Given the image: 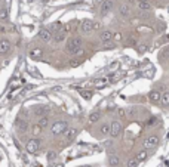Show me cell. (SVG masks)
<instances>
[{
	"label": "cell",
	"mask_w": 169,
	"mask_h": 167,
	"mask_svg": "<svg viewBox=\"0 0 169 167\" xmlns=\"http://www.w3.org/2000/svg\"><path fill=\"white\" fill-rule=\"evenodd\" d=\"M126 114L131 115V117H135V115H136V110H135V108H129V110L126 111Z\"/></svg>",
	"instance_id": "4dcf8cb0"
},
{
	"label": "cell",
	"mask_w": 169,
	"mask_h": 167,
	"mask_svg": "<svg viewBox=\"0 0 169 167\" xmlns=\"http://www.w3.org/2000/svg\"><path fill=\"white\" fill-rule=\"evenodd\" d=\"M147 157H148V152H147V150H141V151H138V152H136L135 158L141 163V161H144V160H147Z\"/></svg>",
	"instance_id": "44dd1931"
},
{
	"label": "cell",
	"mask_w": 169,
	"mask_h": 167,
	"mask_svg": "<svg viewBox=\"0 0 169 167\" xmlns=\"http://www.w3.org/2000/svg\"><path fill=\"white\" fill-rule=\"evenodd\" d=\"M138 9L140 11H150L151 9V5H150L148 0H146V2H138Z\"/></svg>",
	"instance_id": "7402d4cb"
},
{
	"label": "cell",
	"mask_w": 169,
	"mask_h": 167,
	"mask_svg": "<svg viewBox=\"0 0 169 167\" xmlns=\"http://www.w3.org/2000/svg\"><path fill=\"white\" fill-rule=\"evenodd\" d=\"M28 127H30V124H28L27 120L18 121V132H19V133H25V132H28Z\"/></svg>",
	"instance_id": "d6986e66"
},
{
	"label": "cell",
	"mask_w": 169,
	"mask_h": 167,
	"mask_svg": "<svg viewBox=\"0 0 169 167\" xmlns=\"http://www.w3.org/2000/svg\"><path fill=\"white\" fill-rule=\"evenodd\" d=\"M82 55H83V47H79V49L73 53V56H76V58H77V56H82Z\"/></svg>",
	"instance_id": "d6a6232c"
},
{
	"label": "cell",
	"mask_w": 169,
	"mask_h": 167,
	"mask_svg": "<svg viewBox=\"0 0 169 167\" xmlns=\"http://www.w3.org/2000/svg\"><path fill=\"white\" fill-rule=\"evenodd\" d=\"M48 111H49V106L48 105H36L33 108V114L34 115H37V117H45L46 114H48Z\"/></svg>",
	"instance_id": "30bf717a"
},
{
	"label": "cell",
	"mask_w": 169,
	"mask_h": 167,
	"mask_svg": "<svg viewBox=\"0 0 169 167\" xmlns=\"http://www.w3.org/2000/svg\"><path fill=\"white\" fill-rule=\"evenodd\" d=\"M68 129V124L65 121H62V120H56V121L52 123L51 126V135L54 138H58V136H62V135L67 132Z\"/></svg>",
	"instance_id": "6da1fadb"
},
{
	"label": "cell",
	"mask_w": 169,
	"mask_h": 167,
	"mask_svg": "<svg viewBox=\"0 0 169 167\" xmlns=\"http://www.w3.org/2000/svg\"><path fill=\"white\" fill-rule=\"evenodd\" d=\"M100 118H101V112L100 111H94L89 114V123H92V124H94V123H98Z\"/></svg>",
	"instance_id": "ffe728a7"
},
{
	"label": "cell",
	"mask_w": 169,
	"mask_h": 167,
	"mask_svg": "<svg viewBox=\"0 0 169 167\" xmlns=\"http://www.w3.org/2000/svg\"><path fill=\"white\" fill-rule=\"evenodd\" d=\"M98 130H100V136H102V138L110 136V123H102Z\"/></svg>",
	"instance_id": "e0dca14e"
},
{
	"label": "cell",
	"mask_w": 169,
	"mask_h": 167,
	"mask_svg": "<svg viewBox=\"0 0 169 167\" xmlns=\"http://www.w3.org/2000/svg\"><path fill=\"white\" fill-rule=\"evenodd\" d=\"M131 13H132V9H131L129 5H126V3H123V5L119 6V15L123 18H129Z\"/></svg>",
	"instance_id": "7c38bea8"
},
{
	"label": "cell",
	"mask_w": 169,
	"mask_h": 167,
	"mask_svg": "<svg viewBox=\"0 0 169 167\" xmlns=\"http://www.w3.org/2000/svg\"><path fill=\"white\" fill-rule=\"evenodd\" d=\"M65 39V33L64 31H61V33H58V34H54V42L55 43H59V42H62V40Z\"/></svg>",
	"instance_id": "484cf974"
},
{
	"label": "cell",
	"mask_w": 169,
	"mask_h": 167,
	"mask_svg": "<svg viewBox=\"0 0 169 167\" xmlns=\"http://www.w3.org/2000/svg\"><path fill=\"white\" fill-rule=\"evenodd\" d=\"M100 42H101L102 45L111 43L113 42V33L110 31V30H102L101 33H100Z\"/></svg>",
	"instance_id": "52a82bcc"
},
{
	"label": "cell",
	"mask_w": 169,
	"mask_h": 167,
	"mask_svg": "<svg viewBox=\"0 0 169 167\" xmlns=\"http://www.w3.org/2000/svg\"><path fill=\"white\" fill-rule=\"evenodd\" d=\"M82 45H83V40H82V37H79V36H74V37L67 39V42H65V50H67L68 53H71V55H73V53L79 49V47H82Z\"/></svg>",
	"instance_id": "7a4b0ae2"
},
{
	"label": "cell",
	"mask_w": 169,
	"mask_h": 167,
	"mask_svg": "<svg viewBox=\"0 0 169 167\" xmlns=\"http://www.w3.org/2000/svg\"><path fill=\"white\" fill-rule=\"evenodd\" d=\"M160 98H162V93L157 92V90H151L148 93V99L151 101L153 104H160Z\"/></svg>",
	"instance_id": "2e32d148"
},
{
	"label": "cell",
	"mask_w": 169,
	"mask_h": 167,
	"mask_svg": "<svg viewBox=\"0 0 169 167\" xmlns=\"http://www.w3.org/2000/svg\"><path fill=\"white\" fill-rule=\"evenodd\" d=\"M11 47H12V43L8 39H2V40H0V56L6 55V53L11 50Z\"/></svg>",
	"instance_id": "8fae6325"
},
{
	"label": "cell",
	"mask_w": 169,
	"mask_h": 167,
	"mask_svg": "<svg viewBox=\"0 0 169 167\" xmlns=\"http://www.w3.org/2000/svg\"><path fill=\"white\" fill-rule=\"evenodd\" d=\"M123 132V126H122V123L119 121V120H113L110 123V136H111L113 139H116L119 138L120 135Z\"/></svg>",
	"instance_id": "3957f363"
},
{
	"label": "cell",
	"mask_w": 169,
	"mask_h": 167,
	"mask_svg": "<svg viewBox=\"0 0 169 167\" xmlns=\"http://www.w3.org/2000/svg\"><path fill=\"white\" fill-rule=\"evenodd\" d=\"M80 31L84 34L94 31V21H90V19H83V21L80 22Z\"/></svg>",
	"instance_id": "9c48e42d"
},
{
	"label": "cell",
	"mask_w": 169,
	"mask_h": 167,
	"mask_svg": "<svg viewBox=\"0 0 169 167\" xmlns=\"http://www.w3.org/2000/svg\"><path fill=\"white\" fill-rule=\"evenodd\" d=\"M76 136H77V129H76V127L67 129V132L64 133V138H65L67 142H73V140L76 139Z\"/></svg>",
	"instance_id": "4fadbf2b"
},
{
	"label": "cell",
	"mask_w": 169,
	"mask_h": 167,
	"mask_svg": "<svg viewBox=\"0 0 169 167\" xmlns=\"http://www.w3.org/2000/svg\"><path fill=\"white\" fill-rule=\"evenodd\" d=\"M62 28H64L62 22L56 21V22H52L51 25H49V31H51L52 34H58V33H61V31H62Z\"/></svg>",
	"instance_id": "9a60e30c"
},
{
	"label": "cell",
	"mask_w": 169,
	"mask_h": 167,
	"mask_svg": "<svg viewBox=\"0 0 169 167\" xmlns=\"http://www.w3.org/2000/svg\"><path fill=\"white\" fill-rule=\"evenodd\" d=\"M104 84H105V80H104V78H101V80H96V81H95L96 87H101V86H104Z\"/></svg>",
	"instance_id": "836d02e7"
},
{
	"label": "cell",
	"mask_w": 169,
	"mask_h": 167,
	"mask_svg": "<svg viewBox=\"0 0 169 167\" xmlns=\"http://www.w3.org/2000/svg\"><path fill=\"white\" fill-rule=\"evenodd\" d=\"M56 157H58V155H56V152H55V151H49V152L46 154V158H48L49 161H54V160H55Z\"/></svg>",
	"instance_id": "f1b7e54d"
},
{
	"label": "cell",
	"mask_w": 169,
	"mask_h": 167,
	"mask_svg": "<svg viewBox=\"0 0 169 167\" xmlns=\"http://www.w3.org/2000/svg\"><path fill=\"white\" fill-rule=\"evenodd\" d=\"M113 6H114V0H104L101 3V7H100L101 15H107L108 12H111Z\"/></svg>",
	"instance_id": "ba28073f"
},
{
	"label": "cell",
	"mask_w": 169,
	"mask_h": 167,
	"mask_svg": "<svg viewBox=\"0 0 169 167\" xmlns=\"http://www.w3.org/2000/svg\"><path fill=\"white\" fill-rule=\"evenodd\" d=\"M138 164H140V161H138L135 157H134V158H129V160H128L126 167H138Z\"/></svg>",
	"instance_id": "4316f807"
},
{
	"label": "cell",
	"mask_w": 169,
	"mask_h": 167,
	"mask_svg": "<svg viewBox=\"0 0 169 167\" xmlns=\"http://www.w3.org/2000/svg\"><path fill=\"white\" fill-rule=\"evenodd\" d=\"M111 145H113V140H105V142H104V146H105V148H110Z\"/></svg>",
	"instance_id": "d590c367"
},
{
	"label": "cell",
	"mask_w": 169,
	"mask_h": 167,
	"mask_svg": "<svg viewBox=\"0 0 169 167\" xmlns=\"http://www.w3.org/2000/svg\"><path fill=\"white\" fill-rule=\"evenodd\" d=\"M108 166L119 167L120 166V157H119L117 154H110V155H108Z\"/></svg>",
	"instance_id": "5bb4252c"
},
{
	"label": "cell",
	"mask_w": 169,
	"mask_h": 167,
	"mask_svg": "<svg viewBox=\"0 0 169 167\" xmlns=\"http://www.w3.org/2000/svg\"><path fill=\"white\" fill-rule=\"evenodd\" d=\"M79 64H80V61H79V59H76V58H74L73 61L70 62V67H73V68H74V67H77Z\"/></svg>",
	"instance_id": "e575fe53"
},
{
	"label": "cell",
	"mask_w": 169,
	"mask_h": 167,
	"mask_svg": "<svg viewBox=\"0 0 169 167\" xmlns=\"http://www.w3.org/2000/svg\"><path fill=\"white\" fill-rule=\"evenodd\" d=\"M28 55H30V58H33V59H39V58L43 56V50L40 49V47H33V49L28 52Z\"/></svg>",
	"instance_id": "ac0fdd59"
},
{
	"label": "cell",
	"mask_w": 169,
	"mask_h": 167,
	"mask_svg": "<svg viewBox=\"0 0 169 167\" xmlns=\"http://www.w3.org/2000/svg\"><path fill=\"white\" fill-rule=\"evenodd\" d=\"M37 36H39V39L42 40V42H45V43H49V42H52V39H54V34L49 31V28H42Z\"/></svg>",
	"instance_id": "8992f818"
},
{
	"label": "cell",
	"mask_w": 169,
	"mask_h": 167,
	"mask_svg": "<svg viewBox=\"0 0 169 167\" xmlns=\"http://www.w3.org/2000/svg\"><path fill=\"white\" fill-rule=\"evenodd\" d=\"M37 124H39L42 129H46L48 126H49V118L46 117V115H45V117H40L39 121H37Z\"/></svg>",
	"instance_id": "d4e9b609"
},
{
	"label": "cell",
	"mask_w": 169,
	"mask_h": 167,
	"mask_svg": "<svg viewBox=\"0 0 169 167\" xmlns=\"http://www.w3.org/2000/svg\"><path fill=\"white\" fill-rule=\"evenodd\" d=\"M160 104H162L163 106H169V90H168V92H163V93H162Z\"/></svg>",
	"instance_id": "cb8c5ba5"
},
{
	"label": "cell",
	"mask_w": 169,
	"mask_h": 167,
	"mask_svg": "<svg viewBox=\"0 0 169 167\" xmlns=\"http://www.w3.org/2000/svg\"><path fill=\"white\" fill-rule=\"evenodd\" d=\"M113 40H114V42H120V40H122V34L120 33H113Z\"/></svg>",
	"instance_id": "1f68e13d"
},
{
	"label": "cell",
	"mask_w": 169,
	"mask_h": 167,
	"mask_svg": "<svg viewBox=\"0 0 169 167\" xmlns=\"http://www.w3.org/2000/svg\"><path fill=\"white\" fill-rule=\"evenodd\" d=\"M138 2H146V0H138Z\"/></svg>",
	"instance_id": "f35d334b"
},
{
	"label": "cell",
	"mask_w": 169,
	"mask_h": 167,
	"mask_svg": "<svg viewBox=\"0 0 169 167\" xmlns=\"http://www.w3.org/2000/svg\"><path fill=\"white\" fill-rule=\"evenodd\" d=\"M117 115L120 118H125L126 117V111H125L123 108H117Z\"/></svg>",
	"instance_id": "f546056e"
},
{
	"label": "cell",
	"mask_w": 169,
	"mask_h": 167,
	"mask_svg": "<svg viewBox=\"0 0 169 167\" xmlns=\"http://www.w3.org/2000/svg\"><path fill=\"white\" fill-rule=\"evenodd\" d=\"M159 145V138L156 136V135H151V136H148V138H146L144 139V142H142V146H144V150H154L156 146Z\"/></svg>",
	"instance_id": "5b68a950"
},
{
	"label": "cell",
	"mask_w": 169,
	"mask_h": 167,
	"mask_svg": "<svg viewBox=\"0 0 169 167\" xmlns=\"http://www.w3.org/2000/svg\"><path fill=\"white\" fill-rule=\"evenodd\" d=\"M98 2H100V3H102V2H104V0H98Z\"/></svg>",
	"instance_id": "74e56055"
},
{
	"label": "cell",
	"mask_w": 169,
	"mask_h": 167,
	"mask_svg": "<svg viewBox=\"0 0 169 167\" xmlns=\"http://www.w3.org/2000/svg\"><path fill=\"white\" fill-rule=\"evenodd\" d=\"M6 19H8V9L2 7L0 9V21H6Z\"/></svg>",
	"instance_id": "83f0119b"
},
{
	"label": "cell",
	"mask_w": 169,
	"mask_h": 167,
	"mask_svg": "<svg viewBox=\"0 0 169 167\" xmlns=\"http://www.w3.org/2000/svg\"><path fill=\"white\" fill-rule=\"evenodd\" d=\"M42 132H43V129L40 127V126H39V124H37V123L31 126V133L34 135V138H37V136H39V135L42 133Z\"/></svg>",
	"instance_id": "603a6c76"
},
{
	"label": "cell",
	"mask_w": 169,
	"mask_h": 167,
	"mask_svg": "<svg viewBox=\"0 0 169 167\" xmlns=\"http://www.w3.org/2000/svg\"><path fill=\"white\" fill-rule=\"evenodd\" d=\"M40 146H42V140H40L39 138H31V139L25 144V150H27L30 154H34V152H37V151L40 150Z\"/></svg>",
	"instance_id": "277c9868"
},
{
	"label": "cell",
	"mask_w": 169,
	"mask_h": 167,
	"mask_svg": "<svg viewBox=\"0 0 169 167\" xmlns=\"http://www.w3.org/2000/svg\"><path fill=\"white\" fill-rule=\"evenodd\" d=\"M80 167H94V166H90V164H84V166H80Z\"/></svg>",
	"instance_id": "8d00e7d4"
}]
</instances>
